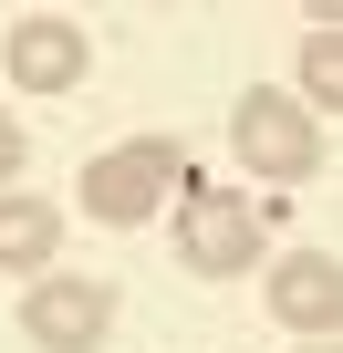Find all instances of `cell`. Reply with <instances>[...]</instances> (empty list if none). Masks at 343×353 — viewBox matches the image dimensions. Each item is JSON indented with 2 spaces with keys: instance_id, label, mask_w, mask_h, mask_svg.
I'll return each instance as SVG.
<instances>
[{
  "instance_id": "obj_2",
  "label": "cell",
  "mask_w": 343,
  "mask_h": 353,
  "mask_svg": "<svg viewBox=\"0 0 343 353\" xmlns=\"http://www.w3.org/2000/svg\"><path fill=\"white\" fill-rule=\"evenodd\" d=\"M177 260L198 281H239L260 270V208L239 188H177Z\"/></svg>"
},
{
  "instance_id": "obj_7",
  "label": "cell",
  "mask_w": 343,
  "mask_h": 353,
  "mask_svg": "<svg viewBox=\"0 0 343 353\" xmlns=\"http://www.w3.org/2000/svg\"><path fill=\"white\" fill-rule=\"evenodd\" d=\"M63 260V208L52 198H0V270H52Z\"/></svg>"
},
{
  "instance_id": "obj_1",
  "label": "cell",
  "mask_w": 343,
  "mask_h": 353,
  "mask_svg": "<svg viewBox=\"0 0 343 353\" xmlns=\"http://www.w3.org/2000/svg\"><path fill=\"white\" fill-rule=\"evenodd\" d=\"M188 188V156H177V135H125V145H104L84 176H73V208L94 219V229H146L166 198Z\"/></svg>"
},
{
  "instance_id": "obj_3",
  "label": "cell",
  "mask_w": 343,
  "mask_h": 353,
  "mask_svg": "<svg viewBox=\"0 0 343 353\" xmlns=\"http://www.w3.org/2000/svg\"><path fill=\"white\" fill-rule=\"evenodd\" d=\"M104 332H115V281H94V270H42V281L21 291V343H32V353H104Z\"/></svg>"
},
{
  "instance_id": "obj_8",
  "label": "cell",
  "mask_w": 343,
  "mask_h": 353,
  "mask_svg": "<svg viewBox=\"0 0 343 353\" xmlns=\"http://www.w3.org/2000/svg\"><path fill=\"white\" fill-rule=\"evenodd\" d=\"M302 83H312V104H322V114L343 104V32H333V11H322V32L302 42Z\"/></svg>"
},
{
  "instance_id": "obj_4",
  "label": "cell",
  "mask_w": 343,
  "mask_h": 353,
  "mask_svg": "<svg viewBox=\"0 0 343 353\" xmlns=\"http://www.w3.org/2000/svg\"><path fill=\"white\" fill-rule=\"evenodd\" d=\"M229 145H239V166L281 176V188H302V176L322 166V114L260 83V94H239V114H229Z\"/></svg>"
},
{
  "instance_id": "obj_9",
  "label": "cell",
  "mask_w": 343,
  "mask_h": 353,
  "mask_svg": "<svg viewBox=\"0 0 343 353\" xmlns=\"http://www.w3.org/2000/svg\"><path fill=\"white\" fill-rule=\"evenodd\" d=\"M21 156H32V145H21V125L0 114V188H11V176H21Z\"/></svg>"
},
{
  "instance_id": "obj_5",
  "label": "cell",
  "mask_w": 343,
  "mask_h": 353,
  "mask_svg": "<svg viewBox=\"0 0 343 353\" xmlns=\"http://www.w3.org/2000/svg\"><path fill=\"white\" fill-rule=\"evenodd\" d=\"M0 63H11V83H21V94H73V83L94 73V42H84V21L32 11V21L0 32Z\"/></svg>"
},
{
  "instance_id": "obj_10",
  "label": "cell",
  "mask_w": 343,
  "mask_h": 353,
  "mask_svg": "<svg viewBox=\"0 0 343 353\" xmlns=\"http://www.w3.org/2000/svg\"><path fill=\"white\" fill-rule=\"evenodd\" d=\"M302 353H322V343H302Z\"/></svg>"
},
{
  "instance_id": "obj_6",
  "label": "cell",
  "mask_w": 343,
  "mask_h": 353,
  "mask_svg": "<svg viewBox=\"0 0 343 353\" xmlns=\"http://www.w3.org/2000/svg\"><path fill=\"white\" fill-rule=\"evenodd\" d=\"M271 312H281L302 343H333V332H343V260H333V250H291V260L271 270Z\"/></svg>"
}]
</instances>
